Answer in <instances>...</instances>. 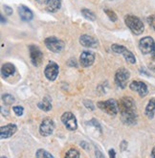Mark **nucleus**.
I'll use <instances>...</instances> for the list:
<instances>
[{
    "label": "nucleus",
    "mask_w": 155,
    "mask_h": 158,
    "mask_svg": "<svg viewBox=\"0 0 155 158\" xmlns=\"http://www.w3.org/2000/svg\"><path fill=\"white\" fill-rule=\"evenodd\" d=\"M111 49L113 52H115L116 54H121L124 56V60L129 62L131 64H134L136 62V58L135 56L132 54V52H130L127 48H125L124 46L123 45H120V44H113L111 46Z\"/></svg>",
    "instance_id": "obj_5"
},
{
    "label": "nucleus",
    "mask_w": 155,
    "mask_h": 158,
    "mask_svg": "<svg viewBox=\"0 0 155 158\" xmlns=\"http://www.w3.org/2000/svg\"><path fill=\"white\" fill-rule=\"evenodd\" d=\"M39 108L43 111H50L52 109V100L49 97H44L41 102H39L38 105Z\"/></svg>",
    "instance_id": "obj_19"
},
{
    "label": "nucleus",
    "mask_w": 155,
    "mask_h": 158,
    "mask_svg": "<svg viewBox=\"0 0 155 158\" xmlns=\"http://www.w3.org/2000/svg\"><path fill=\"white\" fill-rule=\"evenodd\" d=\"M18 14H19V16L20 18L23 20V21H30L33 19L34 17V15H33V12L28 9L26 6L24 5H20L18 7Z\"/></svg>",
    "instance_id": "obj_16"
},
{
    "label": "nucleus",
    "mask_w": 155,
    "mask_h": 158,
    "mask_svg": "<svg viewBox=\"0 0 155 158\" xmlns=\"http://www.w3.org/2000/svg\"><path fill=\"white\" fill-rule=\"evenodd\" d=\"M4 11H5V14H7L8 15H11L13 14V9L7 5L4 6Z\"/></svg>",
    "instance_id": "obj_28"
},
{
    "label": "nucleus",
    "mask_w": 155,
    "mask_h": 158,
    "mask_svg": "<svg viewBox=\"0 0 155 158\" xmlns=\"http://www.w3.org/2000/svg\"><path fill=\"white\" fill-rule=\"evenodd\" d=\"M15 71V68H14V65L10 62H7V63H4L2 67H1V74L2 76L7 78V77H10L12 76L13 74L14 73Z\"/></svg>",
    "instance_id": "obj_17"
},
{
    "label": "nucleus",
    "mask_w": 155,
    "mask_h": 158,
    "mask_svg": "<svg viewBox=\"0 0 155 158\" xmlns=\"http://www.w3.org/2000/svg\"><path fill=\"white\" fill-rule=\"evenodd\" d=\"M124 23L130 29V31L135 35H141L144 30L145 26L143 21L139 17L132 15H127L124 16Z\"/></svg>",
    "instance_id": "obj_2"
},
{
    "label": "nucleus",
    "mask_w": 155,
    "mask_h": 158,
    "mask_svg": "<svg viewBox=\"0 0 155 158\" xmlns=\"http://www.w3.org/2000/svg\"><path fill=\"white\" fill-rule=\"evenodd\" d=\"M17 131V127L14 124H8L0 127V136L1 139H6L13 136Z\"/></svg>",
    "instance_id": "obj_14"
},
{
    "label": "nucleus",
    "mask_w": 155,
    "mask_h": 158,
    "mask_svg": "<svg viewBox=\"0 0 155 158\" xmlns=\"http://www.w3.org/2000/svg\"><path fill=\"white\" fill-rule=\"evenodd\" d=\"M80 156V152L76 148H71L66 153H65V157H70V158H79Z\"/></svg>",
    "instance_id": "obj_22"
},
{
    "label": "nucleus",
    "mask_w": 155,
    "mask_h": 158,
    "mask_svg": "<svg viewBox=\"0 0 155 158\" xmlns=\"http://www.w3.org/2000/svg\"><path fill=\"white\" fill-rule=\"evenodd\" d=\"M59 65L54 61H50L47 66L45 67V70H44V75L46 77L49 81H54L55 80L57 79L58 75H59Z\"/></svg>",
    "instance_id": "obj_11"
},
{
    "label": "nucleus",
    "mask_w": 155,
    "mask_h": 158,
    "mask_svg": "<svg viewBox=\"0 0 155 158\" xmlns=\"http://www.w3.org/2000/svg\"><path fill=\"white\" fill-rule=\"evenodd\" d=\"M96 156L97 157H104V155L102 153H100V151L99 150H96Z\"/></svg>",
    "instance_id": "obj_32"
},
{
    "label": "nucleus",
    "mask_w": 155,
    "mask_h": 158,
    "mask_svg": "<svg viewBox=\"0 0 155 158\" xmlns=\"http://www.w3.org/2000/svg\"><path fill=\"white\" fill-rule=\"evenodd\" d=\"M118 104L123 122L125 125L135 124L137 120V110L134 100L131 97H123Z\"/></svg>",
    "instance_id": "obj_1"
},
{
    "label": "nucleus",
    "mask_w": 155,
    "mask_h": 158,
    "mask_svg": "<svg viewBox=\"0 0 155 158\" xmlns=\"http://www.w3.org/2000/svg\"><path fill=\"white\" fill-rule=\"evenodd\" d=\"M5 21H6V20H4V17H3V15H1V22H2V23H4Z\"/></svg>",
    "instance_id": "obj_35"
},
{
    "label": "nucleus",
    "mask_w": 155,
    "mask_h": 158,
    "mask_svg": "<svg viewBox=\"0 0 155 158\" xmlns=\"http://www.w3.org/2000/svg\"><path fill=\"white\" fill-rule=\"evenodd\" d=\"M151 57H152V59L155 60V46H154V48H153V50H152V52H151Z\"/></svg>",
    "instance_id": "obj_33"
},
{
    "label": "nucleus",
    "mask_w": 155,
    "mask_h": 158,
    "mask_svg": "<svg viewBox=\"0 0 155 158\" xmlns=\"http://www.w3.org/2000/svg\"><path fill=\"white\" fill-rule=\"evenodd\" d=\"M95 61V55L90 51H84L80 56V63L83 67H89Z\"/></svg>",
    "instance_id": "obj_13"
},
{
    "label": "nucleus",
    "mask_w": 155,
    "mask_h": 158,
    "mask_svg": "<svg viewBox=\"0 0 155 158\" xmlns=\"http://www.w3.org/2000/svg\"><path fill=\"white\" fill-rule=\"evenodd\" d=\"M97 106L101 110H103L104 112H105L106 114L111 115V116H115L119 112V104H118V102L114 99L98 102Z\"/></svg>",
    "instance_id": "obj_3"
},
{
    "label": "nucleus",
    "mask_w": 155,
    "mask_h": 158,
    "mask_svg": "<svg viewBox=\"0 0 155 158\" xmlns=\"http://www.w3.org/2000/svg\"><path fill=\"white\" fill-rule=\"evenodd\" d=\"M13 110L14 112L17 115V116H21L23 114V111H24V108L22 106H14L13 107Z\"/></svg>",
    "instance_id": "obj_27"
},
{
    "label": "nucleus",
    "mask_w": 155,
    "mask_h": 158,
    "mask_svg": "<svg viewBox=\"0 0 155 158\" xmlns=\"http://www.w3.org/2000/svg\"><path fill=\"white\" fill-rule=\"evenodd\" d=\"M80 43L87 48H96L98 46V41L93 38V36L88 35H83L80 38Z\"/></svg>",
    "instance_id": "obj_15"
},
{
    "label": "nucleus",
    "mask_w": 155,
    "mask_h": 158,
    "mask_svg": "<svg viewBox=\"0 0 155 158\" xmlns=\"http://www.w3.org/2000/svg\"><path fill=\"white\" fill-rule=\"evenodd\" d=\"M109 157H110V158L116 157V153H115V151L114 150H110V151H109Z\"/></svg>",
    "instance_id": "obj_30"
},
{
    "label": "nucleus",
    "mask_w": 155,
    "mask_h": 158,
    "mask_svg": "<svg viewBox=\"0 0 155 158\" xmlns=\"http://www.w3.org/2000/svg\"><path fill=\"white\" fill-rule=\"evenodd\" d=\"M55 129V123L51 118H45L40 124L39 127V133L42 136H49L53 133Z\"/></svg>",
    "instance_id": "obj_10"
},
{
    "label": "nucleus",
    "mask_w": 155,
    "mask_h": 158,
    "mask_svg": "<svg viewBox=\"0 0 155 158\" xmlns=\"http://www.w3.org/2000/svg\"><path fill=\"white\" fill-rule=\"evenodd\" d=\"M147 21H148L149 25L152 28V29L155 30V15H149V16L147 18Z\"/></svg>",
    "instance_id": "obj_26"
},
{
    "label": "nucleus",
    "mask_w": 155,
    "mask_h": 158,
    "mask_svg": "<svg viewBox=\"0 0 155 158\" xmlns=\"http://www.w3.org/2000/svg\"><path fill=\"white\" fill-rule=\"evenodd\" d=\"M61 7L60 0H49L46 4V10L50 13H55L59 11Z\"/></svg>",
    "instance_id": "obj_18"
},
{
    "label": "nucleus",
    "mask_w": 155,
    "mask_h": 158,
    "mask_svg": "<svg viewBox=\"0 0 155 158\" xmlns=\"http://www.w3.org/2000/svg\"><path fill=\"white\" fill-rule=\"evenodd\" d=\"M81 14H83V15L86 18V19H88L90 21H94L96 19L95 14L92 11L88 10V9H83V10H81Z\"/></svg>",
    "instance_id": "obj_21"
},
{
    "label": "nucleus",
    "mask_w": 155,
    "mask_h": 158,
    "mask_svg": "<svg viewBox=\"0 0 155 158\" xmlns=\"http://www.w3.org/2000/svg\"><path fill=\"white\" fill-rule=\"evenodd\" d=\"M155 46V41L151 36H145L139 41V48L141 52L145 55L151 54Z\"/></svg>",
    "instance_id": "obj_8"
},
{
    "label": "nucleus",
    "mask_w": 155,
    "mask_h": 158,
    "mask_svg": "<svg viewBox=\"0 0 155 158\" xmlns=\"http://www.w3.org/2000/svg\"><path fill=\"white\" fill-rule=\"evenodd\" d=\"M2 100L6 105H12L14 102V96L10 95V94H5L2 96Z\"/></svg>",
    "instance_id": "obj_24"
},
{
    "label": "nucleus",
    "mask_w": 155,
    "mask_h": 158,
    "mask_svg": "<svg viewBox=\"0 0 155 158\" xmlns=\"http://www.w3.org/2000/svg\"><path fill=\"white\" fill-rule=\"evenodd\" d=\"M35 1H38L40 4H47V2L49 1V0H35Z\"/></svg>",
    "instance_id": "obj_31"
},
{
    "label": "nucleus",
    "mask_w": 155,
    "mask_h": 158,
    "mask_svg": "<svg viewBox=\"0 0 155 158\" xmlns=\"http://www.w3.org/2000/svg\"><path fill=\"white\" fill-rule=\"evenodd\" d=\"M104 13L106 14V15L109 17V19H110L112 22H115L117 20V15H116V14L112 10H109V9H105Z\"/></svg>",
    "instance_id": "obj_25"
},
{
    "label": "nucleus",
    "mask_w": 155,
    "mask_h": 158,
    "mask_svg": "<svg viewBox=\"0 0 155 158\" xmlns=\"http://www.w3.org/2000/svg\"><path fill=\"white\" fill-rule=\"evenodd\" d=\"M84 105H85V106L87 107V108H89V109H91V110H93L95 107H94V106L92 105V103H91V102H88L87 101H84Z\"/></svg>",
    "instance_id": "obj_29"
},
{
    "label": "nucleus",
    "mask_w": 155,
    "mask_h": 158,
    "mask_svg": "<svg viewBox=\"0 0 155 158\" xmlns=\"http://www.w3.org/2000/svg\"><path fill=\"white\" fill-rule=\"evenodd\" d=\"M29 51H30V58H31L32 63L35 66L40 65L43 60V54H42L41 50L38 47V46L30 45Z\"/></svg>",
    "instance_id": "obj_9"
},
{
    "label": "nucleus",
    "mask_w": 155,
    "mask_h": 158,
    "mask_svg": "<svg viewBox=\"0 0 155 158\" xmlns=\"http://www.w3.org/2000/svg\"><path fill=\"white\" fill-rule=\"evenodd\" d=\"M35 156H36V157H39V158H42V157L51 158V157H53V155H52L51 153H49L48 152H46L45 150H42V148H40V150H39L38 152H36Z\"/></svg>",
    "instance_id": "obj_23"
},
{
    "label": "nucleus",
    "mask_w": 155,
    "mask_h": 158,
    "mask_svg": "<svg viewBox=\"0 0 155 158\" xmlns=\"http://www.w3.org/2000/svg\"><path fill=\"white\" fill-rule=\"evenodd\" d=\"M129 88L132 91H136L139 93L140 97H145L149 93V89H148V85H145V82L141 81H133L130 85H129Z\"/></svg>",
    "instance_id": "obj_12"
},
{
    "label": "nucleus",
    "mask_w": 155,
    "mask_h": 158,
    "mask_svg": "<svg viewBox=\"0 0 155 158\" xmlns=\"http://www.w3.org/2000/svg\"><path fill=\"white\" fill-rule=\"evenodd\" d=\"M61 122L69 131H76L78 128V123L76 117L71 112H64L61 115Z\"/></svg>",
    "instance_id": "obj_7"
},
{
    "label": "nucleus",
    "mask_w": 155,
    "mask_h": 158,
    "mask_svg": "<svg viewBox=\"0 0 155 158\" xmlns=\"http://www.w3.org/2000/svg\"><path fill=\"white\" fill-rule=\"evenodd\" d=\"M129 77H130V73L127 69H125V68L118 69L116 74H115V82H116V85L122 89L125 88L127 81H128Z\"/></svg>",
    "instance_id": "obj_6"
},
{
    "label": "nucleus",
    "mask_w": 155,
    "mask_h": 158,
    "mask_svg": "<svg viewBox=\"0 0 155 158\" xmlns=\"http://www.w3.org/2000/svg\"><path fill=\"white\" fill-rule=\"evenodd\" d=\"M44 43L47 49L54 53H59L64 48V42L56 36H49V38L45 39Z\"/></svg>",
    "instance_id": "obj_4"
},
{
    "label": "nucleus",
    "mask_w": 155,
    "mask_h": 158,
    "mask_svg": "<svg viewBox=\"0 0 155 158\" xmlns=\"http://www.w3.org/2000/svg\"><path fill=\"white\" fill-rule=\"evenodd\" d=\"M151 156L155 158V147L153 148V150H152V152H151Z\"/></svg>",
    "instance_id": "obj_34"
},
{
    "label": "nucleus",
    "mask_w": 155,
    "mask_h": 158,
    "mask_svg": "<svg viewBox=\"0 0 155 158\" xmlns=\"http://www.w3.org/2000/svg\"><path fill=\"white\" fill-rule=\"evenodd\" d=\"M155 113V99H151L145 107V115L148 116L149 119H152L154 117Z\"/></svg>",
    "instance_id": "obj_20"
}]
</instances>
